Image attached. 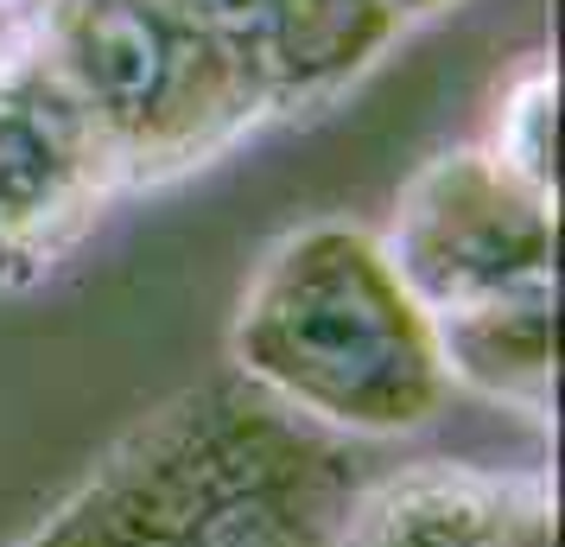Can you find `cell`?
Instances as JSON below:
<instances>
[{
  "mask_svg": "<svg viewBox=\"0 0 565 547\" xmlns=\"http://www.w3.org/2000/svg\"><path fill=\"white\" fill-rule=\"evenodd\" d=\"M230 376L337 445L407 440L451 401L438 318L350 217H311L255 261L230 318Z\"/></svg>",
  "mask_w": 565,
  "mask_h": 547,
  "instance_id": "6da1fadb",
  "label": "cell"
},
{
  "mask_svg": "<svg viewBox=\"0 0 565 547\" xmlns=\"http://www.w3.org/2000/svg\"><path fill=\"white\" fill-rule=\"evenodd\" d=\"M26 27L103 128L128 191L191 179L267 122L242 64L179 0H39Z\"/></svg>",
  "mask_w": 565,
  "mask_h": 547,
  "instance_id": "7a4b0ae2",
  "label": "cell"
},
{
  "mask_svg": "<svg viewBox=\"0 0 565 547\" xmlns=\"http://www.w3.org/2000/svg\"><path fill=\"white\" fill-rule=\"evenodd\" d=\"M128 191L103 128L20 20L0 39V293H32Z\"/></svg>",
  "mask_w": 565,
  "mask_h": 547,
  "instance_id": "3957f363",
  "label": "cell"
},
{
  "mask_svg": "<svg viewBox=\"0 0 565 547\" xmlns=\"http://www.w3.org/2000/svg\"><path fill=\"white\" fill-rule=\"evenodd\" d=\"M375 235L433 318L553 287L559 267L553 191L514 179L483 140L426 159L401 185L394 217Z\"/></svg>",
  "mask_w": 565,
  "mask_h": 547,
  "instance_id": "277c9868",
  "label": "cell"
},
{
  "mask_svg": "<svg viewBox=\"0 0 565 547\" xmlns=\"http://www.w3.org/2000/svg\"><path fill=\"white\" fill-rule=\"evenodd\" d=\"M242 64L267 122L343 103L407 39L387 0H179Z\"/></svg>",
  "mask_w": 565,
  "mask_h": 547,
  "instance_id": "5b68a950",
  "label": "cell"
},
{
  "mask_svg": "<svg viewBox=\"0 0 565 547\" xmlns=\"http://www.w3.org/2000/svg\"><path fill=\"white\" fill-rule=\"evenodd\" d=\"M337 547H559V496L540 471L407 465L350 496Z\"/></svg>",
  "mask_w": 565,
  "mask_h": 547,
  "instance_id": "8992f818",
  "label": "cell"
},
{
  "mask_svg": "<svg viewBox=\"0 0 565 547\" xmlns=\"http://www.w3.org/2000/svg\"><path fill=\"white\" fill-rule=\"evenodd\" d=\"M553 299H559L553 287H534V293H509V299L438 318V350H445L451 395L463 389L521 420L553 414V382H559Z\"/></svg>",
  "mask_w": 565,
  "mask_h": 547,
  "instance_id": "52a82bcc",
  "label": "cell"
},
{
  "mask_svg": "<svg viewBox=\"0 0 565 547\" xmlns=\"http://www.w3.org/2000/svg\"><path fill=\"white\" fill-rule=\"evenodd\" d=\"M553 128H559V77L546 64H527L521 77L502 90L495 103V128H489V154L509 166L514 179H527L534 191H553Z\"/></svg>",
  "mask_w": 565,
  "mask_h": 547,
  "instance_id": "ba28073f",
  "label": "cell"
},
{
  "mask_svg": "<svg viewBox=\"0 0 565 547\" xmlns=\"http://www.w3.org/2000/svg\"><path fill=\"white\" fill-rule=\"evenodd\" d=\"M7 547H77V541H71V528H64V516H57V503H45Z\"/></svg>",
  "mask_w": 565,
  "mask_h": 547,
  "instance_id": "9c48e42d",
  "label": "cell"
},
{
  "mask_svg": "<svg viewBox=\"0 0 565 547\" xmlns=\"http://www.w3.org/2000/svg\"><path fill=\"white\" fill-rule=\"evenodd\" d=\"M451 7H458V0H387V13H394L407 32L426 27V20H438V13H451Z\"/></svg>",
  "mask_w": 565,
  "mask_h": 547,
  "instance_id": "30bf717a",
  "label": "cell"
},
{
  "mask_svg": "<svg viewBox=\"0 0 565 547\" xmlns=\"http://www.w3.org/2000/svg\"><path fill=\"white\" fill-rule=\"evenodd\" d=\"M0 7H20V13H32V7H39V0H0Z\"/></svg>",
  "mask_w": 565,
  "mask_h": 547,
  "instance_id": "8fae6325",
  "label": "cell"
}]
</instances>
